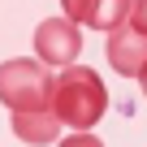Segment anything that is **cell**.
<instances>
[{
  "mask_svg": "<svg viewBox=\"0 0 147 147\" xmlns=\"http://www.w3.org/2000/svg\"><path fill=\"white\" fill-rule=\"evenodd\" d=\"M52 108L61 113L65 125L91 130V125L104 117V108H108V91H104V82H100V74H95L91 65H78V61L65 65V74L56 78Z\"/></svg>",
  "mask_w": 147,
  "mask_h": 147,
  "instance_id": "obj_1",
  "label": "cell"
},
{
  "mask_svg": "<svg viewBox=\"0 0 147 147\" xmlns=\"http://www.w3.org/2000/svg\"><path fill=\"white\" fill-rule=\"evenodd\" d=\"M104 52H108V65L121 74V78H138L143 65H147V35L134 22H125V26L108 30V48Z\"/></svg>",
  "mask_w": 147,
  "mask_h": 147,
  "instance_id": "obj_4",
  "label": "cell"
},
{
  "mask_svg": "<svg viewBox=\"0 0 147 147\" xmlns=\"http://www.w3.org/2000/svg\"><path fill=\"white\" fill-rule=\"evenodd\" d=\"M130 9H134V0H95L91 5V18H87V26H95V30H117V26H125L130 22Z\"/></svg>",
  "mask_w": 147,
  "mask_h": 147,
  "instance_id": "obj_6",
  "label": "cell"
},
{
  "mask_svg": "<svg viewBox=\"0 0 147 147\" xmlns=\"http://www.w3.org/2000/svg\"><path fill=\"white\" fill-rule=\"evenodd\" d=\"M91 5H95V0H61L65 18H74V22H87L91 18Z\"/></svg>",
  "mask_w": 147,
  "mask_h": 147,
  "instance_id": "obj_7",
  "label": "cell"
},
{
  "mask_svg": "<svg viewBox=\"0 0 147 147\" xmlns=\"http://www.w3.org/2000/svg\"><path fill=\"white\" fill-rule=\"evenodd\" d=\"M138 87H143V95H147V65H143V74H138Z\"/></svg>",
  "mask_w": 147,
  "mask_h": 147,
  "instance_id": "obj_9",
  "label": "cell"
},
{
  "mask_svg": "<svg viewBox=\"0 0 147 147\" xmlns=\"http://www.w3.org/2000/svg\"><path fill=\"white\" fill-rule=\"evenodd\" d=\"M35 52H39V61L52 65V69L74 65L78 52H82L78 22H74V18H48V22H39V26H35Z\"/></svg>",
  "mask_w": 147,
  "mask_h": 147,
  "instance_id": "obj_3",
  "label": "cell"
},
{
  "mask_svg": "<svg viewBox=\"0 0 147 147\" xmlns=\"http://www.w3.org/2000/svg\"><path fill=\"white\" fill-rule=\"evenodd\" d=\"M52 95H56L52 65H43V61H5L0 65V104L9 113L52 108Z\"/></svg>",
  "mask_w": 147,
  "mask_h": 147,
  "instance_id": "obj_2",
  "label": "cell"
},
{
  "mask_svg": "<svg viewBox=\"0 0 147 147\" xmlns=\"http://www.w3.org/2000/svg\"><path fill=\"white\" fill-rule=\"evenodd\" d=\"M130 22L147 35V0H134V9H130Z\"/></svg>",
  "mask_w": 147,
  "mask_h": 147,
  "instance_id": "obj_8",
  "label": "cell"
},
{
  "mask_svg": "<svg viewBox=\"0 0 147 147\" xmlns=\"http://www.w3.org/2000/svg\"><path fill=\"white\" fill-rule=\"evenodd\" d=\"M61 113L56 108H30V113H13V134L22 143H56L61 138Z\"/></svg>",
  "mask_w": 147,
  "mask_h": 147,
  "instance_id": "obj_5",
  "label": "cell"
}]
</instances>
